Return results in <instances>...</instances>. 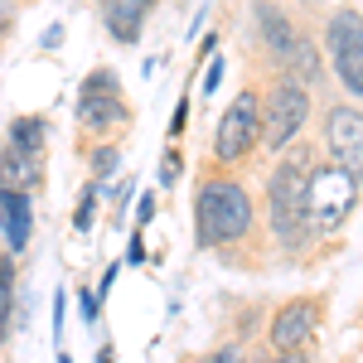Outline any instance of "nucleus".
Segmentation results:
<instances>
[{
    "label": "nucleus",
    "instance_id": "1",
    "mask_svg": "<svg viewBox=\"0 0 363 363\" xmlns=\"http://www.w3.org/2000/svg\"><path fill=\"white\" fill-rule=\"evenodd\" d=\"M310 155L306 145H296V155H286L272 179H267V223L281 252H306L315 228H310Z\"/></svg>",
    "mask_w": 363,
    "mask_h": 363
},
{
    "label": "nucleus",
    "instance_id": "2",
    "mask_svg": "<svg viewBox=\"0 0 363 363\" xmlns=\"http://www.w3.org/2000/svg\"><path fill=\"white\" fill-rule=\"evenodd\" d=\"M257 228V203L238 179H203L194 189V242L199 247H238Z\"/></svg>",
    "mask_w": 363,
    "mask_h": 363
},
{
    "label": "nucleus",
    "instance_id": "3",
    "mask_svg": "<svg viewBox=\"0 0 363 363\" xmlns=\"http://www.w3.org/2000/svg\"><path fill=\"white\" fill-rule=\"evenodd\" d=\"M306 121H310V87L281 68L277 83L267 87V97H262V145L286 155L291 140L306 131Z\"/></svg>",
    "mask_w": 363,
    "mask_h": 363
},
{
    "label": "nucleus",
    "instance_id": "4",
    "mask_svg": "<svg viewBox=\"0 0 363 363\" xmlns=\"http://www.w3.org/2000/svg\"><path fill=\"white\" fill-rule=\"evenodd\" d=\"M359 194L363 184L349 174V169L339 165H310V228H315V238H330V233H339V228L349 223V213L359 208Z\"/></svg>",
    "mask_w": 363,
    "mask_h": 363
},
{
    "label": "nucleus",
    "instance_id": "5",
    "mask_svg": "<svg viewBox=\"0 0 363 363\" xmlns=\"http://www.w3.org/2000/svg\"><path fill=\"white\" fill-rule=\"evenodd\" d=\"M73 112H78V126H83L87 136H102V140H112L121 126H131V102H126L121 78H116L112 68H92L87 73L83 87H78Z\"/></svg>",
    "mask_w": 363,
    "mask_h": 363
},
{
    "label": "nucleus",
    "instance_id": "6",
    "mask_svg": "<svg viewBox=\"0 0 363 363\" xmlns=\"http://www.w3.org/2000/svg\"><path fill=\"white\" fill-rule=\"evenodd\" d=\"M257 145H262V97L242 87L233 102H228V112L218 116V131H213V160L218 165H242L257 155Z\"/></svg>",
    "mask_w": 363,
    "mask_h": 363
},
{
    "label": "nucleus",
    "instance_id": "7",
    "mask_svg": "<svg viewBox=\"0 0 363 363\" xmlns=\"http://www.w3.org/2000/svg\"><path fill=\"white\" fill-rule=\"evenodd\" d=\"M325 49H330V63H335V78L344 83V92L363 102V10L339 5L325 25Z\"/></svg>",
    "mask_w": 363,
    "mask_h": 363
},
{
    "label": "nucleus",
    "instance_id": "8",
    "mask_svg": "<svg viewBox=\"0 0 363 363\" xmlns=\"http://www.w3.org/2000/svg\"><path fill=\"white\" fill-rule=\"evenodd\" d=\"M320 145H325V160L339 169H349L363 184V112L339 102L320 116Z\"/></svg>",
    "mask_w": 363,
    "mask_h": 363
},
{
    "label": "nucleus",
    "instance_id": "9",
    "mask_svg": "<svg viewBox=\"0 0 363 363\" xmlns=\"http://www.w3.org/2000/svg\"><path fill=\"white\" fill-rule=\"evenodd\" d=\"M320 320H325V306L315 296H296L272 315L267 339H272L277 354H301V349H310V339L320 335Z\"/></svg>",
    "mask_w": 363,
    "mask_h": 363
},
{
    "label": "nucleus",
    "instance_id": "10",
    "mask_svg": "<svg viewBox=\"0 0 363 363\" xmlns=\"http://www.w3.org/2000/svg\"><path fill=\"white\" fill-rule=\"evenodd\" d=\"M252 25H257V49H262V58L272 68H286L291 54H296V44H301V25L281 10L277 0H257L252 5Z\"/></svg>",
    "mask_w": 363,
    "mask_h": 363
},
{
    "label": "nucleus",
    "instance_id": "11",
    "mask_svg": "<svg viewBox=\"0 0 363 363\" xmlns=\"http://www.w3.org/2000/svg\"><path fill=\"white\" fill-rule=\"evenodd\" d=\"M0 233H5V247L15 257L29 247V238H34V203H29L25 189H5L0 184Z\"/></svg>",
    "mask_w": 363,
    "mask_h": 363
},
{
    "label": "nucleus",
    "instance_id": "12",
    "mask_svg": "<svg viewBox=\"0 0 363 363\" xmlns=\"http://www.w3.org/2000/svg\"><path fill=\"white\" fill-rule=\"evenodd\" d=\"M150 10H155V0H102V25L116 44H140Z\"/></svg>",
    "mask_w": 363,
    "mask_h": 363
},
{
    "label": "nucleus",
    "instance_id": "13",
    "mask_svg": "<svg viewBox=\"0 0 363 363\" xmlns=\"http://www.w3.org/2000/svg\"><path fill=\"white\" fill-rule=\"evenodd\" d=\"M0 184L5 189H39L44 184V155H29V150H15L5 145L0 150Z\"/></svg>",
    "mask_w": 363,
    "mask_h": 363
},
{
    "label": "nucleus",
    "instance_id": "14",
    "mask_svg": "<svg viewBox=\"0 0 363 363\" xmlns=\"http://www.w3.org/2000/svg\"><path fill=\"white\" fill-rule=\"evenodd\" d=\"M44 140H49V121L44 116H15L10 131H5V145L29 150V155H44Z\"/></svg>",
    "mask_w": 363,
    "mask_h": 363
},
{
    "label": "nucleus",
    "instance_id": "15",
    "mask_svg": "<svg viewBox=\"0 0 363 363\" xmlns=\"http://www.w3.org/2000/svg\"><path fill=\"white\" fill-rule=\"evenodd\" d=\"M286 73H291V78H301L306 87H315L320 78H325V63H320V49L310 44L306 34H301V44H296V54H291V63H286Z\"/></svg>",
    "mask_w": 363,
    "mask_h": 363
},
{
    "label": "nucleus",
    "instance_id": "16",
    "mask_svg": "<svg viewBox=\"0 0 363 363\" xmlns=\"http://www.w3.org/2000/svg\"><path fill=\"white\" fill-rule=\"evenodd\" d=\"M10 325H15V252L0 257V344L10 339Z\"/></svg>",
    "mask_w": 363,
    "mask_h": 363
},
{
    "label": "nucleus",
    "instance_id": "17",
    "mask_svg": "<svg viewBox=\"0 0 363 363\" xmlns=\"http://www.w3.org/2000/svg\"><path fill=\"white\" fill-rule=\"evenodd\" d=\"M97 194H102V179H92V184L83 189V199H78V218H73V228H78V233H87V228H92V208H97Z\"/></svg>",
    "mask_w": 363,
    "mask_h": 363
},
{
    "label": "nucleus",
    "instance_id": "18",
    "mask_svg": "<svg viewBox=\"0 0 363 363\" xmlns=\"http://www.w3.org/2000/svg\"><path fill=\"white\" fill-rule=\"evenodd\" d=\"M116 165H121V150H116V145H97V150H92V179H107Z\"/></svg>",
    "mask_w": 363,
    "mask_h": 363
},
{
    "label": "nucleus",
    "instance_id": "19",
    "mask_svg": "<svg viewBox=\"0 0 363 363\" xmlns=\"http://www.w3.org/2000/svg\"><path fill=\"white\" fill-rule=\"evenodd\" d=\"M174 184H179V150L169 145L160 155V189H174Z\"/></svg>",
    "mask_w": 363,
    "mask_h": 363
},
{
    "label": "nucleus",
    "instance_id": "20",
    "mask_svg": "<svg viewBox=\"0 0 363 363\" xmlns=\"http://www.w3.org/2000/svg\"><path fill=\"white\" fill-rule=\"evenodd\" d=\"M218 83H223V58H203V83H199V92L208 97V92H218Z\"/></svg>",
    "mask_w": 363,
    "mask_h": 363
},
{
    "label": "nucleus",
    "instance_id": "21",
    "mask_svg": "<svg viewBox=\"0 0 363 363\" xmlns=\"http://www.w3.org/2000/svg\"><path fill=\"white\" fill-rule=\"evenodd\" d=\"M184 121H189V97H179V107H174V116H169V140L184 136Z\"/></svg>",
    "mask_w": 363,
    "mask_h": 363
},
{
    "label": "nucleus",
    "instance_id": "22",
    "mask_svg": "<svg viewBox=\"0 0 363 363\" xmlns=\"http://www.w3.org/2000/svg\"><path fill=\"white\" fill-rule=\"evenodd\" d=\"M15 34V0H0V44Z\"/></svg>",
    "mask_w": 363,
    "mask_h": 363
},
{
    "label": "nucleus",
    "instance_id": "23",
    "mask_svg": "<svg viewBox=\"0 0 363 363\" xmlns=\"http://www.w3.org/2000/svg\"><path fill=\"white\" fill-rule=\"evenodd\" d=\"M155 218V194H140V203H136V228H145Z\"/></svg>",
    "mask_w": 363,
    "mask_h": 363
},
{
    "label": "nucleus",
    "instance_id": "24",
    "mask_svg": "<svg viewBox=\"0 0 363 363\" xmlns=\"http://www.w3.org/2000/svg\"><path fill=\"white\" fill-rule=\"evenodd\" d=\"M126 262H131V267H140V262H145V238H140V228L131 233V252H126Z\"/></svg>",
    "mask_w": 363,
    "mask_h": 363
},
{
    "label": "nucleus",
    "instance_id": "25",
    "mask_svg": "<svg viewBox=\"0 0 363 363\" xmlns=\"http://www.w3.org/2000/svg\"><path fill=\"white\" fill-rule=\"evenodd\" d=\"M199 363H247L238 349H218V354H208V359H199Z\"/></svg>",
    "mask_w": 363,
    "mask_h": 363
},
{
    "label": "nucleus",
    "instance_id": "26",
    "mask_svg": "<svg viewBox=\"0 0 363 363\" xmlns=\"http://www.w3.org/2000/svg\"><path fill=\"white\" fill-rule=\"evenodd\" d=\"M63 315H68V296L58 291V296H54V330H58V335H63Z\"/></svg>",
    "mask_w": 363,
    "mask_h": 363
},
{
    "label": "nucleus",
    "instance_id": "27",
    "mask_svg": "<svg viewBox=\"0 0 363 363\" xmlns=\"http://www.w3.org/2000/svg\"><path fill=\"white\" fill-rule=\"evenodd\" d=\"M83 320H87V325L97 320V291H87V296H83Z\"/></svg>",
    "mask_w": 363,
    "mask_h": 363
},
{
    "label": "nucleus",
    "instance_id": "28",
    "mask_svg": "<svg viewBox=\"0 0 363 363\" xmlns=\"http://www.w3.org/2000/svg\"><path fill=\"white\" fill-rule=\"evenodd\" d=\"M213 54H218V34H208V39L199 44V58H213Z\"/></svg>",
    "mask_w": 363,
    "mask_h": 363
},
{
    "label": "nucleus",
    "instance_id": "29",
    "mask_svg": "<svg viewBox=\"0 0 363 363\" xmlns=\"http://www.w3.org/2000/svg\"><path fill=\"white\" fill-rule=\"evenodd\" d=\"M272 363H310V359H306V349H301V354H277Z\"/></svg>",
    "mask_w": 363,
    "mask_h": 363
},
{
    "label": "nucleus",
    "instance_id": "30",
    "mask_svg": "<svg viewBox=\"0 0 363 363\" xmlns=\"http://www.w3.org/2000/svg\"><path fill=\"white\" fill-rule=\"evenodd\" d=\"M97 363H112V349H107V344L97 349Z\"/></svg>",
    "mask_w": 363,
    "mask_h": 363
}]
</instances>
